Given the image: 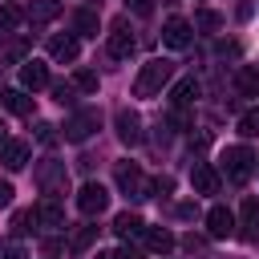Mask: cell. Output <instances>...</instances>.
<instances>
[{"mask_svg":"<svg viewBox=\"0 0 259 259\" xmlns=\"http://www.w3.org/2000/svg\"><path fill=\"white\" fill-rule=\"evenodd\" d=\"M255 166H259V158H255L247 146H227V150H223V174H227V182L243 186V182L255 174Z\"/></svg>","mask_w":259,"mask_h":259,"instance_id":"obj_3","label":"cell"},{"mask_svg":"<svg viewBox=\"0 0 259 259\" xmlns=\"http://www.w3.org/2000/svg\"><path fill=\"white\" fill-rule=\"evenodd\" d=\"M190 36H194V24H190V20H182V16H170V20H166V28H162V40H166L170 49H186V45H190Z\"/></svg>","mask_w":259,"mask_h":259,"instance_id":"obj_12","label":"cell"},{"mask_svg":"<svg viewBox=\"0 0 259 259\" xmlns=\"http://www.w3.org/2000/svg\"><path fill=\"white\" fill-rule=\"evenodd\" d=\"M206 235H210V239L235 235V214H231L227 206H210V210H206Z\"/></svg>","mask_w":259,"mask_h":259,"instance_id":"obj_14","label":"cell"},{"mask_svg":"<svg viewBox=\"0 0 259 259\" xmlns=\"http://www.w3.org/2000/svg\"><path fill=\"white\" fill-rule=\"evenodd\" d=\"M97 12L93 8H81V12H73V32L77 36H97Z\"/></svg>","mask_w":259,"mask_h":259,"instance_id":"obj_23","label":"cell"},{"mask_svg":"<svg viewBox=\"0 0 259 259\" xmlns=\"http://www.w3.org/2000/svg\"><path fill=\"white\" fill-rule=\"evenodd\" d=\"M4 142H8V138H4V125H0V146H4Z\"/></svg>","mask_w":259,"mask_h":259,"instance_id":"obj_41","label":"cell"},{"mask_svg":"<svg viewBox=\"0 0 259 259\" xmlns=\"http://www.w3.org/2000/svg\"><path fill=\"white\" fill-rule=\"evenodd\" d=\"M251 12H255V4H251V0H243V4H239V20H247Z\"/></svg>","mask_w":259,"mask_h":259,"instance_id":"obj_39","label":"cell"},{"mask_svg":"<svg viewBox=\"0 0 259 259\" xmlns=\"http://www.w3.org/2000/svg\"><path fill=\"white\" fill-rule=\"evenodd\" d=\"M97 259H121L117 251H97Z\"/></svg>","mask_w":259,"mask_h":259,"instance_id":"obj_40","label":"cell"},{"mask_svg":"<svg viewBox=\"0 0 259 259\" xmlns=\"http://www.w3.org/2000/svg\"><path fill=\"white\" fill-rule=\"evenodd\" d=\"M113 235H117L121 243H134V239H142V235H146V223H142V214H134V210H121V214L113 219Z\"/></svg>","mask_w":259,"mask_h":259,"instance_id":"obj_15","label":"cell"},{"mask_svg":"<svg viewBox=\"0 0 259 259\" xmlns=\"http://www.w3.org/2000/svg\"><path fill=\"white\" fill-rule=\"evenodd\" d=\"M134 49H138V40H134V32H130V24H125V16L113 24V32H109V57H117V61H130L134 57Z\"/></svg>","mask_w":259,"mask_h":259,"instance_id":"obj_7","label":"cell"},{"mask_svg":"<svg viewBox=\"0 0 259 259\" xmlns=\"http://www.w3.org/2000/svg\"><path fill=\"white\" fill-rule=\"evenodd\" d=\"M117 255H121V259H142V251H138V247H130V243H125Z\"/></svg>","mask_w":259,"mask_h":259,"instance_id":"obj_38","label":"cell"},{"mask_svg":"<svg viewBox=\"0 0 259 259\" xmlns=\"http://www.w3.org/2000/svg\"><path fill=\"white\" fill-rule=\"evenodd\" d=\"M162 259H166V255H162Z\"/></svg>","mask_w":259,"mask_h":259,"instance_id":"obj_42","label":"cell"},{"mask_svg":"<svg viewBox=\"0 0 259 259\" xmlns=\"http://www.w3.org/2000/svg\"><path fill=\"white\" fill-rule=\"evenodd\" d=\"M73 85H77L81 93H97V85H101V81H97V73H93V69H77V73H73Z\"/></svg>","mask_w":259,"mask_h":259,"instance_id":"obj_28","label":"cell"},{"mask_svg":"<svg viewBox=\"0 0 259 259\" xmlns=\"http://www.w3.org/2000/svg\"><path fill=\"white\" fill-rule=\"evenodd\" d=\"M36 227V210H16L12 214V235H28Z\"/></svg>","mask_w":259,"mask_h":259,"instance_id":"obj_29","label":"cell"},{"mask_svg":"<svg viewBox=\"0 0 259 259\" xmlns=\"http://www.w3.org/2000/svg\"><path fill=\"white\" fill-rule=\"evenodd\" d=\"M190 186H194V194H219L223 178H219V170H214L210 162H198V166L190 170Z\"/></svg>","mask_w":259,"mask_h":259,"instance_id":"obj_11","label":"cell"},{"mask_svg":"<svg viewBox=\"0 0 259 259\" xmlns=\"http://www.w3.org/2000/svg\"><path fill=\"white\" fill-rule=\"evenodd\" d=\"M109 206V190L101 186V182H85L81 190H77V210L85 214V219H93V214H101Z\"/></svg>","mask_w":259,"mask_h":259,"instance_id":"obj_6","label":"cell"},{"mask_svg":"<svg viewBox=\"0 0 259 259\" xmlns=\"http://www.w3.org/2000/svg\"><path fill=\"white\" fill-rule=\"evenodd\" d=\"M36 142H45V146H53V142H57V134H53V125H49V121H36Z\"/></svg>","mask_w":259,"mask_h":259,"instance_id":"obj_31","label":"cell"},{"mask_svg":"<svg viewBox=\"0 0 259 259\" xmlns=\"http://www.w3.org/2000/svg\"><path fill=\"white\" fill-rule=\"evenodd\" d=\"M32 178H36V186H40V194H45V198H61V194L69 190V170H65V162H57V158L36 162Z\"/></svg>","mask_w":259,"mask_h":259,"instance_id":"obj_2","label":"cell"},{"mask_svg":"<svg viewBox=\"0 0 259 259\" xmlns=\"http://www.w3.org/2000/svg\"><path fill=\"white\" fill-rule=\"evenodd\" d=\"M36 223H40L45 231H65V210H61V202H57V198H45V202L36 206Z\"/></svg>","mask_w":259,"mask_h":259,"instance_id":"obj_17","label":"cell"},{"mask_svg":"<svg viewBox=\"0 0 259 259\" xmlns=\"http://www.w3.org/2000/svg\"><path fill=\"white\" fill-rule=\"evenodd\" d=\"M61 16V4L57 0H32L28 8H24V20L28 24H49V20H57Z\"/></svg>","mask_w":259,"mask_h":259,"instance_id":"obj_19","label":"cell"},{"mask_svg":"<svg viewBox=\"0 0 259 259\" xmlns=\"http://www.w3.org/2000/svg\"><path fill=\"white\" fill-rule=\"evenodd\" d=\"M255 235H259V198L247 194L243 206H239V239L243 243H255Z\"/></svg>","mask_w":259,"mask_h":259,"instance_id":"obj_9","label":"cell"},{"mask_svg":"<svg viewBox=\"0 0 259 259\" xmlns=\"http://www.w3.org/2000/svg\"><path fill=\"white\" fill-rule=\"evenodd\" d=\"M0 105H4L8 113H20V117L32 113V97H28V89H4V93H0Z\"/></svg>","mask_w":259,"mask_h":259,"instance_id":"obj_20","label":"cell"},{"mask_svg":"<svg viewBox=\"0 0 259 259\" xmlns=\"http://www.w3.org/2000/svg\"><path fill=\"white\" fill-rule=\"evenodd\" d=\"M28 158H32V146L20 142V138H8V142L0 146V166H4V170H24Z\"/></svg>","mask_w":259,"mask_h":259,"instance_id":"obj_8","label":"cell"},{"mask_svg":"<svg viewBox=\"0 0 259 259\" xmlns=\"http://www.w3.org/2000/svg\"><path fill=\"white\" fill-rule=\"evenodd\" d=\"M45 85H49V69H45V61H36V57L20 61V89L36 93V89H45Z\"/></svg>","mask_w":259,"mask_h":259,"instance_id":"obj_10","label":"cell"},{"mask_svg":"<svg viewBox=\"0 0 259 259\" xmlns=\"http://www.w3.org/2000/svg\"><path fill=\"white\" fill-rule=\"evenodd\" d=\"M125 4H130L134 16H150V12H154V0H125Z\"/></svg>","mask_w":259,"mask_h":259,"instance_id":"obj_33","label":"cell"},{"mask_svg":"<svg viewBox=\"0 0 259 259\" xmlns=\"http://www.w3.org/2000/svg\"><path fill=\"white\" fill-rule=\"evenodd\" d=\"M182 247H186L190 255H202V251H206V243H202V239H194V235H186V239H182Z\"/></svg>","mask_w":259,"mask_h":259,"instance_id":"obj_35","label":"cell"},{"mask_svg":"<svg viewBox=\"0 0 259 259\" xmlns=\"http://www.w3.org/2000/svg\"><path fill=\"white\" fill-rule=\"evenodd\" d=\"M113 125H117V138H121L125 146H138V142H142V117H138L134 109H117Z\"/></svg>","mask_w":259,"mask_h":259,"instance_id":"obj_13","label":"cell"},{"mask_svg":"<svg viewBox=\"0 0 259 259\" xmlns=\"http://www.w3.org/2000/svg\"><path fill=\"white\" fill-rule=\"evenodd\" d=\"M219 57H239V45H235V40H223V45H219Z\"/></svg>","mask_w":259,"mask_h":259,"instance_id":"obj_36","label":"cell"},{"mask_svg":"<svg viewBox=\"0 0 259 259\" xmlns=\"http://www.w3.org/2000/svg\"><path fill=\"white\" fill-rule=\"evenodd\" d=\"M77 53H81V45H77V36H69V32H61V36H53V40H49V57H53V61H61V65L77 61Z\"/></svg>","mask_w":259,"mask_h":259,"instance_id":"obj_16","label":"cell"},{"mask_svg":"<svg viewBox=\"0 0 259 259\" xmlns=\"http://www.w3.org/2000/svg\"><path fill=\"white\" fill-rule=\"evenodd\" d=\"M194 97H198V81H194V77L174 81V89H170V105H174V109H190Z\"/></svg>","mask_w":259,"mask_h":259,"instance_id":"obj_18","label":"cell"},{"mask_svg":"<svg viewBox=\"0 0 259 259\" xmlns=\"http://www.w3.org/2000/svg\"><path fill=\"white\" fill-rule=\"evenodd\" d=\"M93 239H97V227H93V223H85V227H77V231H73V239H69V251H73V255H81V251H85Z\"/></svg>","mask_w":259,"mask_h":259,"instance_id":"obj_24","label":"cell"},{"mask_svg":"<svg viewBox=\"0 0 259 259\" xmlns=\"http://www.w3.org/2000/svg\"><path fill=\"white\" fill-rule=\"evenodd\" d=\"M142 243H146V247H150L154 255H166V251H170V247H174L178 239H174V235H170L166 227H146V235H142Z\"/></svg>","mask_w":259,"mask_h":259,"instance_id":"obj_22","label":"cell"},{"mask_svg":"<svg viewBox=\"0 0 259 259\" xmlns=\"http://www.w3.org/2000/svg\"><path fill=\"white\" fill-rule=\"evenodd\" d=\"M53 101L57 105H77V85L73 81H53Z\"/></svg>","mask_w":259,"mask_h":259,"instance_id":"obj_26","label":"cell"},{"mask_svg":"<svg viewBox=\"0 0 259 259\" xmlns=\"http://www.w3.org/2000/svg\"><path fill=\"white\" fill-rule=\"evenodd\" d=\"M170 77H174V61L150 57V61L138 69V77H134V97H158L162 85H170Z\"/></svg>","mask_w":259,"mask_h":259,"instance_id":"obj_1","label":"cell"},{"mask_svg":"<svg viewBox=\"0 0 259 259\" xmlns=\"http://www.w3.org/2000/svg\"><path fill=\"white\" fill-rule=\"evenodd\" d=\"M0 259H28V251L20 243H8V247H0Z\"/></svg>","mask_w":259,"mask_h":259,"instance_id":"obj_32","label":"cell"},{"mask_svg":"<svg viewBox=\"0 0 259 259\" xmlns=\"http://www.w3.org/2000/svg\"><path fill=\"white\" fill-rule=\"evenodd\" d=\"M97 125H101L97 109H73L65 121V142H85L89 134H97Z\"/></svg>","mask_w":259,"mask_h":259,"instance_id":"obj_5","label":"cell"},{"mask_svg":"<svg viewBox=\"0 0 259 259\" xmlns=\"http://www.w3.org/2000/svg\"><path fill=\"white\" fill-rule=\"evenodd\" d=\"M8 202H12V182L0 178V206H8Z\"/></svg>","mask_w":259,"mask_h":259,"instance_id":"obj_37","label":"cell"},{"mask_svg":"<svg viewBox=\"0 0 259 259\" xmlns=\"http://www.w3.org/2000/svg\"><path fill=\"white\" fill-rule=\"evenodd\" d=\"M20 20H24V12L16 4H0V32H16Z\"/></svg>","mask_w":259,"mask_h":259,"instance_id":"obj_25","label":"cell"},{"mask_svg":"<svg viewBox=\"0 0 259 259\" xmlns=\"http://www.w3.org/2000/svg\"><path fill=\"white\" fill-rule=\"evenodd\" d=\"M239 134H243V138H259V109L239 113Z\"/></svg>","mask_w":259,"mask_h":259,"instance_id":"obj_30","label":"cell"},{"mask_svg":"<svg viewBox=\"0 0 259 259\" xmlns=\"http://www.w3.org/2000/svg\"><path fill=\"white\" fill-rule=\"evenodd\" d=\"M113 178H117V190H125L130 198H154V178H146L138 162H117Z\"/></svg>","mask_w":259,"mask_h":259,"instance_id":"obj_4","label":"cell"},{"mask_svg":"<svg viewBox=\"0 0 259 259\" xmlns=\"http://www.w3.org/2000/svg\"><path fill=\"white\" fill-rule=\"evenodd\" d=\"M178 219H198V202H178Z\"/></svg>","mask_w":259,"mask_h":259,"instance_id":"obj_34","label":"cell"},{"mask_svg":"<svg viewBox=\"0 0 259 259\" xmlns=\"http://www.w3.org/2000/svg\"><path fill=\"white\" fill-rule=\"evenodd\" d=\"M235 89L243 97H259V65H239L235 69Z\"/></svg>","mask_w":259,"mask_h":259,"instance_id":"obj_21","label":"cell"},{"mask_svg":"<svg viewBox=\"0 0 259 259\" xmlns=\"http://www.w3.org/2000/svg\"><path fill=\"white\" fill-rule=\"evenodd\" d=\"M219 24H223V16H219V12H210V8L194 12V28H198V32H219Z\"/></svg>","mask_w":259,"mask_h":259,"instance_id":"obj_27","label":"cell"}]
</instances>
